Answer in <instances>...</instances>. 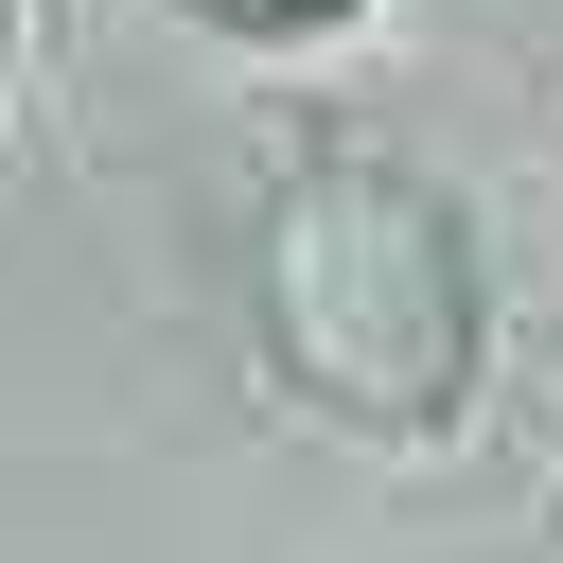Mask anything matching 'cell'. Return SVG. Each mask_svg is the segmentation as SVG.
I'll return each mask as SVG.
<instances>
[{
    "instance_id": "cell-1",
    "label": "cell",
    "mask_w": 563,
    "mask_h": 563,
    "mask_svg": "<svg viewBox=\"0 0 563 563\" xmlns=\"http://www.w3.org/2000/svg\"><path fill=\"white\" fill-rule=\"evenodd\" d=\"M246 334L352 440H440L475 387V229L440 176L334 141L246 211Z\"/></svg>"
},
{
    "instance_id": "cell-2",
    "label": "cell",
    "mask_w": 563,
    "mask_h": 563,
    "mask_svg": "<svg viewBox=\"0 0 563 563\" xmlns=\"http://www.w3.org/2000/svg\"><path fill=\"white\" fill-rule=\"evenodd\" d=\"M211 35H317V18H352V0H194Z\"/></svg>"
}]
</instances>
